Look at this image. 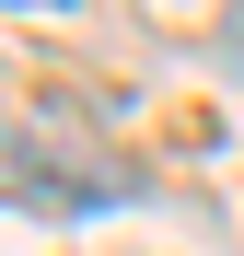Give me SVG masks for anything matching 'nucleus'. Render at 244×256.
I'll list each match as a JSON object with an SVG mask.
<instances>
[{
    "instance_id": "f03ea898",
    "label": "nucleus",
    "mask_w": 244,
    "mask_h": 256,
    "mask_svg": "<svg viewBox=\"0 0 244 256\" xmlns=\"http://www.w3.org/2000/svg\"><path fill=\"white\" fill-rule=\"evenodd\" d=\"M23 12H70V0H23Z\"/></svg>"
},
{
    "instance_id": "f257e3e1",
    "label": "nucleus",
    "mask_w": 244,
    "mask_h": 256,
    "mask_svg": "<svg viewBox=\"0 0 244 256\" xmlns=\"http://www.w3.org/2000/svg\"><path fill=\"white\" fill-rule=\"evenodd\" d=\"M0 198H23V210H105V175L70 163V152H47L35 128L0 116Z\"/></svg>"
}]
</instances>
